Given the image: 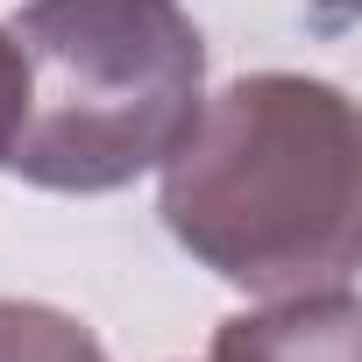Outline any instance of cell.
Here are the masks:
<instances>
[{
  "mask_svg": "<svg viewBox=\"0 0 362 362\" xmlns=\"http://www.w3.org/2000/svg\"><path fill=\"white\" fill-rule=\"evenodd\" d=\"M22 93H29L22 50H15L8 29H0V163H8V142H15V128H22Z\"/></svg>",
  "mask_w": 362,
  "mask_h": 362,
  "instance_id": "5",
  "label": "cell"
},
{
  "mask_svg": "<svg viewBox=\"0 0 362 362\" xmlns=\"http://www.w3.org/2000/svg\"><path fill=\"white\" fill-rule=\"evenodd\" d=\"M355 334H362L355 284H327L221 320L206 362H355Z\"/></svg>",
  "mask_w": 362,
  "mask_h": 362,
  "instance_id": "3",
  "label": "cell"
},
{
  "mask_svg": "<svg viewBox=\"0 0 362 362\" xmlns=\"http://www.w3.org/2000/svg\"><path fill=\"white\" fill-rule=\"evenodd\" d=\"M0 362H107L100 334L43 298H0Z\"/></svg>",
  "mask_w": 362,
  "mask_h": 362,
  "instance_id": "4",
  "label": "cell"
},
{
  "mask_svg": "<svg viewBox=\"0 0 362 362\" xmlns=\"http://www.w3.org/2000/svg\"><path fill=\"white\" fill-rule=\"evenodd\" d=\"M8 36L29 93L0 170L43 192L100 199L149 177L206 100V36L177 0H29Z\"/></svg>",
  "mask_w": 362,
  "mask_h": 362,
  "instance_id": "2",
  "label": "cell"
},
{
  "mask_svg": "<svg viewBox=\"0 0 362 362\" xmlns=\"http://www.w3.org/2000/svg\"><path fill=\"white\" fill-rule=\"evenodd\" d=\"M170 242L249 298L327 291L362 256L355 100L305 71H249L199 100L163 163Z\"/></svg>",
  "mask_w": 362,
  "mask_h": 362,
  "instance_id": "1",
  "label": "cell"
}]
</instances>
